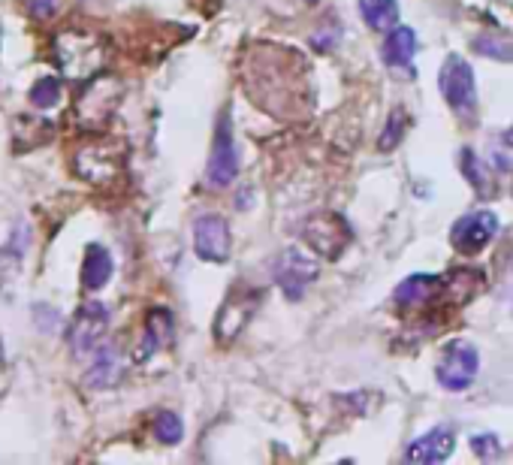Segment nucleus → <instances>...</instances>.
<instances>
[{"label":"nucleus","instance_id":"nucleus-2","mask_svg":"<svg viewBox=\"0 0 513 465\" xmlns=\"http://www.w3.org/2000/svg\"><path fill=\"white\" fill-rule=\"evenodd\" d=\"M121 97H124L121 79L112 73H97L94 79L85 82V88L79 91V97L73 103V124L79 130L100 133L112 121Z\"/></svg>","mask_w":513,"mask_h":465},{"label":"nucleus","instance_id":"nucleus-7","mask_svg":"<svg viewBox=\"0 0 513 465\" xmlns=\"http://www.w3.org/2000/svg\"><path fill=\"white\" fill-rule=\"evenodd\" d=\"M477 369H480V357H477V348L471 342H450L438 360V384L447 387V390H465L474 384L477 378Z\"/></svg>","mask_w":513,"mask_h":465},{"label":"nucleus","instance_id":"nucleus-3","mask_svg":"<svg viewBox=\"0 0 513 465\" xmlns=\"http://www.w3.org/2000/svg\"><path fill=\"white\" fill-rule=\"evenodd\" d=\"M124 158H127L124 142L109 139V136H97V139H88L85 145H79L73 151L70 167L88 185H109L112 179L121 176Z\"/></svg>","mask_w":513,"mask_h":465},{"label":"nucleus","instance_id":"nucleus-12","mask_svg":"<svg viewBox=\"0 0 513 465\" xmlns=\"http://www.w3.org/2000/svg\"><path fill=\"white\" fill-rule=\"evenodd\" d=\"M194 248L209 263H224L230 257V224L221 215H203L194 224Z\"/></svg>","mask_w":513,"mask_h":465},{"label":"nucleus","instance_id":"nucleus-10","mask_svg":"<svg viewBox=\"0 0 513 465\" xmlns=\"http://www.w3.org/2000/svg\"><path fill=\"white\" fill-rule=\"evenodd\" d=\"M257 305H260V296L254 290H248V293H230L227 302L221 305L218 321H215V339L224 342V345L236 342L239 333L245 330V324L254 318Z\"/></svg>","mask_w":513,"mask_h":465},{"label":"nucleus","instance_id":"nucleus-22","mask_svg":"<svg viewBox=\"0 0 513 465\" xmlns=\"http://www.w3.org/2000/svg\"><path fill=\"white\" fill-rule=\"evenodd\" d=\"M22 254H25V233L19 236V242H16V236L0 248V284H7V281H13L16 275H19V269H22Z\"/></svg>","mask_w":513,"mask_h":465},{"label":"nucleus","instance_id":"nucleus-13","mask_svg":"<svg viewBox=\"0 0 513 465\" xmlns=\"http://www.w3.org/2000/svg\"><path fill=\"white\" fill-rule=\"evenodd\" d=\"M121 378H124V357L118 345H100L94 351V363L85 375V384L94 390H109V387H118Z\"/></svg>","mask_w":513,"mask_h":465},{"label":"nucleus","instance_id":"nucleus-11","mask_svg":"<svg viewBox=\"0 0 513 465\" xmlns=\"http://www.w3.org/2000/svg\"><path fill=\"white\" fill-rule=\"evenodd\" d=\"M498 233V218L492 212H471L465 218H459L450 230V242L456 251H465V254H477L483 251Z\"/></svg>","mask_w":513,"mask_h":465},{"label":"nucleus","instance_id":"nucleus-15","mask_svg":"<svg viewBox=\"0 0 513 465\" xmlns=\"http://www.w3.org/2000/svg\"><path fill=\"white\" fill-rule=\"evenodd\" d=\"M453 432L447 426L429 429L426 435L414 438L405 450V462H444L453 453Z\"/></svg>","mask_w":513,"mask_h":465},{"label":"nucleus","instance_id":"nucleus-4","mask_svg":"<svg viewBox=\"0 0 513 465\" xmlns=\"http://www.w3.org/2000/svg\"><path fill=\"white\" fill-rule=\"evenodd\" d=\"M438 88L444 94V100L450 103V109L456 115H462L465 121L474 118L477 112V85H474V73L471 64L462 61L459 55H450L438 73Z\"/></svg>","mask_w":513,"mask_h":465},{"label":"nucleus","instance_id":"nucleus-6","mask_svg":"<svg viewBox=\"0 0 513 465\" xmlns=\"http://www.w3.org/2000/svg\"><path fill=\"white\" fill-rule=\"evenodd\" d=\"M109 330V308L97 299H88L79 305V312L70 321L67 339H70V351L76 357H88L103 345V336Z\"/></svg>","mask_w":513,"mask_h":465},{"label":"nucleus","instance_id":"nucleus-9","mask_svg":"<svg viewBox=\"0 0 513 465\" xmlns=\"http://www.w3.org/2000/svg\"><path fill=\"white\" fill-rule=\"evenodd\" d=\"M239 176V151L233 145V130H230V115H224L218 121V133H215V148L209 158V170L206 179L212 188H227L233 185Z\"/></svg>","mask_w":513,"mask_h":465},{"label":"nucleus","instance_id":"nucleus-16","mask_svg":"<svg viewBox=\"0 0 513 465\" xmlns=\"http://www.w3.org/2000/svg\"><path fill=\"white\" fill-rule=\"evenodd\" d=\"M444 278H438V275H411V278H405L399 287H396V302L402 305V308H420V305H426L429 299H435L441 290H444Z\"/></svg>","mask_w":513,"mask_h":465},{"label":"nucleus","instance_id":"nucleus-17","mask_svg":"<svg viewBox=\"0 0 513 465\" xmlns=\"http://www.w3.org/2000/svg\"><path fill=\"white\" fill-rule=\"evenodd\" d=\"M112 254L103 245H88L85 248V260H82V287L85 290H103L112 278Z\"/></svg>","mask_w":513,"mask_h":465},{"label":"nucleus","instance_id":"nucleus-24","mask_svg":"<svg viewBox=\"0 0 513 465\" xmlns=\"http://www.w3.org/2000/svg\"><path fill=\"white\" fill-rule=\"evenodd\" d=\"M61 100V82L55 76H43L31 85V103L37 109H52Z\"/></svg>","mask_w":513,"mask_h":465},{"label":"nucleus","instance_id":"nucleus-14","mask_svg":"<svg viewBox=\"0 0 513 465\" xmlns=\"http://www.w3.org/2000/svg\"><path fill=\"white\" fill-rule=\"evenodd\" d=\"M173 333H176L173 315H169L166 308H151V312L145 315V333H142L136 360L145 363L148 357H154L160 348H166L169 342H173Z\"/></svg>","mask_w":513,"mask_h":465},{"label":"nucleus","instance_id":"nucleus-20","mask_svg":"<svg viewBox=\"0 0 513 465\" xmlns=\"http://www.w3.org/2000/svg\"><path fill=\"white\" fill-rule=\"evenodd\" d=\"M459 167H462V176L468 179V185L480 194V197H492L495 194V182L489 176V167L477 158L471 148H462L459 154Z\"/></svg>","mask_w":513,"mask_h":465},{"label":"nucleus","instance_id":"nucleus-23","mask_svg":"<svg viewBox=\"0 0 513 465\" xmlns=\"http://www.w3.org/2000/svg\"><path fill=\"white\" fill-rule=\"evenodd\" d=\"M154 435H157L160 444H179L182 435H185L182 417L173 414V411H160V414L154 417Z\"/></svg>","mask_w":513,"mask_h":465},{"label":"nucleus","instance_id":"nucleus-26","mask_svg":"<svg viewBox=\"0 0 513 465\" xmlns=\"http://www.w3.org/2000/svg\"><path fill=\"white\" fill-rule=\"evenodd\" d=\"M405 130H408V115H405L402 109H396V112L390 115V121H387V130H384L381 139H378V148L387 151V148L399 145V139L405 136Z\"/></svg>","mask_w":513,"mask_h":465},{"label":"nucleus","instance_id":"nucleus-1","mask_svg":"<svg viewBox=\"0 0 513 465\" xmlns=\"http://www.w3.org/2000/svg\"><path fill=\"white\" fill-rule=\"evenodd\" d=\"M52 55H55V64L61 67V73L70 82H82L85 85L88 79L103 73L109 49H106V40L100 34L82 31V28H67V31H61L55 37Z\"/></svg>","mask_w":513,"mask_h":465},{"label":"nucleus","instance_id":"nucleus-27","mask_svg":"<svg viewBox=\"0 0 513 465\" xmlns=\"http://www.w3.org/2000/svg\"><path fill=\"white\" fill-rule=\"evenodd\" d=\"M474 49L486 58H495V61H513V43L507 40H495V37H477L474 40Z\"/></svg>","mask_w":513,"mask_h":465},{"label":"nucleus","instance_id":"nucleus-19","mask_svg":"<svg viewBox=\"0 0 513 465\" xmlns=\"http://www.w3.org/2000/svg\"><path fill=\"white\" fill-rule=\"evenodd\" d=\"M417 55V31L414 28H393L384 43V61L390 67H408Z\"/></svg>","mask_w":513,"mask_h":465},{"label":"nucleus","instance_id":"nucleus-29","mask_svg":"<svg viewBox=\"0 0 513 465\" xmlns=\"http://www.w3.org/2000/svg\"><path fill=\"white\" fill-rule=\"evenodd\" d=\"M471 450H474L480 459H495V456L501 453V444H498V438L489 432V435H474V438H471Z\"/></svg>","mask_w":513,"mask_h":465},{"label":"nucleus","instance_id":"nucleus-25","mask_svg":"<svg viewBox=\"0 0 513 465\" xmlns=\"http://www.w3.org/2000/svg\"><path fill=\"white\" fill-rule=\"evenodd\" d=\"M492 161L501 173H513V127L495 136L492 142Z\"/></svg>","mask_w":513,"mask_h":465},{"label":"nucleus","instance_id":"nucleus-28","mask_svg":"<svg viewBox=\"0 0 513 465\" xmlns=\"http://www.w3.org/2000/svg\"><path fill=\"white\" fill-rule=\"evenodd\" d=\"M22 4L34 22H52L61 13V0H22Z\"/></svg>","mask_w":513,"mask_h":465},{"label":"nucleus","instance_id":"nucleus-18","mask_svg":"<svg viewBox=\"0 0 513 465\" xmlns=\"http://www.w3.org/2000/svg\"><path fill=\"white\" fill-rule=\"evenodd\" d=\"M52 121H43V118H31V115H22L16 118L13 124V145L19 154L25 151H34L37 145H46L52 139Z\"/></svg>","mask_w":513,"mask_h":465},{"label":"nucleus","instance_id":"nucleus-21","mask_svg":"<svg viewBox=\"0 0 513 465\" xmlns=\"http://www.w3.org/2000/svg\"><path fill=\"white\" fill-rule=\"evenodd\" d=\"M360 13L372 31H393L399 22L396 0H360Z\"/></svg>","mask_w":513,"mask_h":465},{"label":"nucleus","instance_id":"nucleus-5","mask_svg":"<svg viewBox=\"0 0 513 465\" xmlns=\"http://www.w3.org/2000/svg\"><path fill=\"white\" fill-rule=\"evenodd\" d=\"M302 239L308 242V248L326 260H338L345 254V248L351 245L354 233L348 227V221L335 215V212H320V215H311L302 227Z\"/></svg>","mask_w":513,"mask_h":465},{"label":"nucleus","instance_id":"nucleus-8","mask_svg":"<svg viewBox=\"0 0 513 465\" xmlns=\"http://www.w3.org/2000/svg\"><path fill=\"white\" fill-rule=\"evenodd\" d=\"M317 278V260H311L302 248H284L275 260V281L287 293V299H302L305 287Z\"/></svg>","mask_w":513,"mask_h":465}]
</instances>
